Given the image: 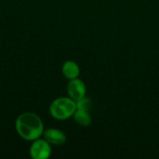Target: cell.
Wrapping results in <instances>:
<instances>
[{"label":"cell","instance_id":"6da1fadb","mask_svg":"<svg viewBox=\"0 0 159 159\" xmlns=\"http://www.w3.org/2000/svg\"><path fill=\"white\" fill-rule=\"evenodd\" d=\"M18 134L26 141H34L44 132V125L40 117L34 113H23L16 120Z\"/></svg>","mask_w":159,"mask_h":159},{"label":"cell","instance_id":"7a4b0ae2","mask_svg":"<svg viewBox=\"0 0 159 159\" xmlns=\"http://www.w3.org/2000/svg\"><path fill=\"white\" fill-rule=\"evenodd\" d=\"M75 110V101L67 97H61L54 100L49 106L50 115L54 118L60 120L67 119L70 116H74Z\"/></svg>","mask_w":159,"mask_h":159},{"label":"cell","instance_id":"3957f363","mask_svg":"<svg viewBox=\"0 0 159 159\" xmlns=\"http://www.w3.org/2000/svg\"><path fill=\"white\" fill-rule=\"evenodd\" d=\"M50 154L51 148L46 140L36 139L30 147V155L34 159H47Z\"/></svg>","mask_w":159,"mask_h":159},{"label":"cell","instance_id":"277c9868","mask_svg":"<svg viewBox=\"0 0 159 159\" xmlns=\"http://www.w3.org/2000/svg\"><path fill=\"white\" fill-rule=\"evenodd\" d=\"M67 92L71 99L77 101L86 95V86L85 83L76 78L71 79L67 85Z\"/></svg>","mask_w":159,"mask_h":159},{"label":"cell","instance_id":"5b68a950","mask_svg":"<svg viewBox=\"0 0 159 159\" xmlns=\"http://www.w3.org/2000/svg\"><path fill=\"white\" fill-rule=\"evenodd\" d=\"M44 137H45V140L49 143V144H53V145H61L65 143L66 141V136L65 134L57 129H53V128H50V129H46L44 132Z\"/></svg>","mask_w":159,"mask_h":159},{"label":"cell","instance_id":"8992f818","mask_svg":"<svg viewBox=\"0 0 159 159\" xmlns=\"http://www.w3.org/2000/svg\"><path fill=\"white\" fill-rule=\"evenodd\" d=\"M79 66L73 61H67L62 65V74L68 79L76 78L79 75Z\"/></svg>","mask_w":159,"mask_h":159},{"label":"cell","instance_id":"52a82bcc","mask_svg":"<svg viewBox=\"0 0 159 159\" xmlns=\"http://www.w3.org/2000/svg\"><path fill=\"white\" fill-rule=\"evenodd\" d=\"M74 119L78 125H81L84 127H87L91 124V116L89 111L76 109L74 114Z\"/></svg>","mask_w":159,"mask_h":159},{"label":"cell","instance_id":"ba28073f","mask_svg":"<svg viewBox=\"0 0 159 159\" xmlns=\"http://www.w3.org/2000/svg\"><path fill=\"white\" fill-rule=\"evenodd\" d=\"M75 103H76V109H79V110H85V111H89L91 109V106H92V102L90 101L89 98L84 96L83 98L75 101Z\"/></svg>","mask_w":159,"mask_h":159}]
</instances>
